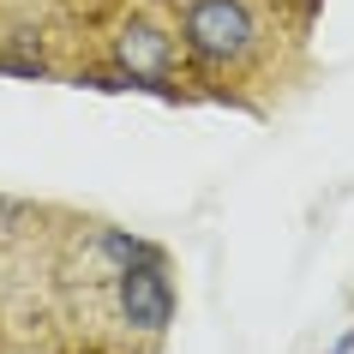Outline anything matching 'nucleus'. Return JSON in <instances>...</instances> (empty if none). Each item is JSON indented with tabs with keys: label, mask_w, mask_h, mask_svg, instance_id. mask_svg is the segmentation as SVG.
<instances>
[{
	"label": "nucleus",
	"mask_w": 354,
	"mask_h": 354,
	"mask_svg": "<svg viewBox=\"0 0 354 354\" xmlns=\"http://www.w3.org/2000/svg\"><path fill=\"white\" fill-rule=\"evenodd\" d=\"M84 354H96V348H84Z\"/></svg>",
	"instance_id": "nucleus-8"
},
{
	"label": "nucleus",
	"mask_w": 354,
	"mask_h": 354,
	"mask_svg": "<svg viewBox=\"0 0 354 354\" xmlns=\"http://www.w3.org/2000/svg\"><path fill=\"white\" fill-rule=\"evenodd\" d=\"M114 306H120V324L138 336H162L174 324V282H168L162 259H145V264H127L114 277Z\"/></svg>",
	"instance_id": "nucleus-2"
},
{
	"label": "nucleus",
	"mask_w": 354,
	"mask_h": 354,
	"mask_svg": "<svg viewBox=\"0 0 354 354\" xmlns=\"http://www.w3.org/2000/svg\"><path fill=\"white\" fill-rule=\"evenodd\" d=\"M12 228H24V205L0 198V234H12Z\"/></svg>",
	"instance_id": "nucleus-6"
},
{
	"label": "nucleus",
	"mask_w": 354,
	"mask_h": 354,
	"mask_svg": "<svg viewBox=\"0 0 354 354\" xmlns=\"http://www.w3.org/2000/svg\"><path fill=\"white\" fill-rule=\"evenodd\" d=\"M30 30H19V48L12 55H0V73H24V78H37V73H48V60H42V48H30Z\"/></svg>",
	"instance_id": "nucleus-5"
},
{
	"label": "nucleus",
	"mask_w": 354,
	"mask_h": 354,
	"mask_svg": "<svg viewBox=\"0 0 354 354\" xmlns=\"http://www.w3.org/2000/svg\"><path fill=\"white\" fill-rule=\"evenodd\" d=\"M102 259H114V264H120V270H127V264L162 259V252H156V246H150V241H132V234H120V228H109V234H102Z\"/></svg>",
	"instance_id": "nucleus-4"
},
{
	"label": "nucleus",
	"mask_w": 354,
	"mask_h": 354,
	"mask_svg": "<svg viewBox=\"0 0 354 354\" xmlns=\"http://www.w3.org/2000/svg\"><path fill=\"white\" fill-rule=\"evenodd\" d=\"M330 354H354V330H348V336H342V342H336V348H330Z\"/></svg>",
	"instance_id": "nucleus-7"
},
{
	"label": "nucleus",
	"mask_w": 354,
	"mask_h": 354,
	"mask_svg": "<svg viewBox=\"0 0 354 354\" xmlns=\"http://www.w3.org/2000/svg\"><path fill=\"white\" fill-rule=\"evenodd\" d=\"M114 66L132 78V91L174 96V84H168V73H174V37L156 30L150 19L120 24V37H114Z\"/></svg>",
	"instance_id": "nucleus-3"
},
{
	"label": "nucleus",
	"mask_w": 354,
	"mask_h": 354,
	"mask_svg": "<svg viewBox=\"0 0 354 354\" xmlns=\"http://www.w3.org/2000/svg\"><path fill=\"white\" fill-rule=\"evenodd\" d=\"M180 48L198 66H241L259 48L252 0H187L180 6Z\"/></svg>",
	"instance_id": "nucleus-1"
}]
</instances>
